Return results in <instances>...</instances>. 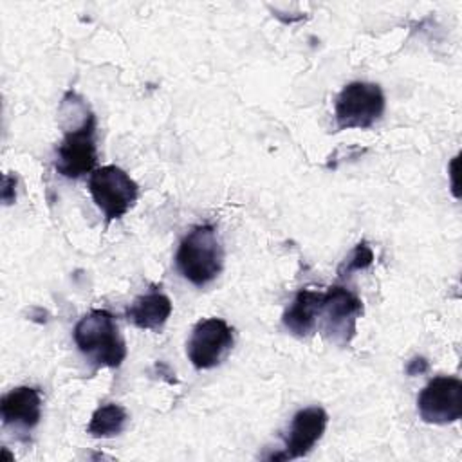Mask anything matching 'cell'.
<instances>
[{"label":"cell","mask_w":462,"mask_h":462,"mask_svg":"<svg viewBox=\"0 0 462 462\" xmlns=\"http://www.w3.org/2000/svg\"><path fill=\"white\" fill-rule=\"evenodd\" d=\"M175 263L179 273L193 285L204 287L213 282L224 263V249L213 226H195L180 240Z\"/></svg>","instance_id":"cell-1"},{"label":"cell","mask_w":462,"mask_h":462,"mask_svg":"<svg viewBox=\"0 0 462 462\" xmlns=\"http://www.w3.org/2000/svg\"><path fill=\"white\" fill-rule=\"evenodd\" d=\"M74 343L99 366L116 368L126 357L125 339L114 316L105 309H92L76 323Z\"/></svg>","instance_id":"cell-2"},{"label":"cell","mask_w":462,"mask_h":462,"mask_svg":"<svg viewBox=\"0 0 462 462\" xmlns=\"http://www.w3.org/2000/svg\"><path fill=\"white\" fill-rule=\"evenodd\" d=\"M384 112V94L377 83L352 81L343 87L334 103L337 130L370 128Z\"/></svg>","instance_id":"cell-3"},{"label":"cell","mask_w":462,"mask_h":462,"mask_svg":"<svg viewBox=\"0 0 462 462\" xmlns=\"http://www.w3.org/2000/svg\"><path fill=\"white\" fill-rule=\"evenodd\" d=\"M88 191L108 222L128 213L139 195L135 180L125 170L114 164L96 168L90 173Z\"/></svg>","instance_id":"cell-4"},{"label":"cell","mask_w":462,"mask_h":462,"mask_svg":"<svg viewBox=\"0 0 462 462\" xmlns=\"http://www.w3.org/2000/svg\"><path fill=\"white\" fill-rule=\"evenodd\" d=\"M96 161V117L88 112L76 128L67 130L58 144L56 171L67 179H79L94 171Z\"/></svg>","instance_id":"cell-5"},{"label":"cell","mask_w":462,"mask_h":462,"mask_svg":"<svg viewBox=\"0 0 462 462\" xmlns=\"http://www.w3.org/2000/svg\"><path fill=\"white\" fill-rule=\"evenodd\" d=\"M361 312V300L348 289L334 285L323 291V301L318 319H321L323 334L330 341L345 346L356 334V323Z\"/></svg>","instance_id":"cell-6"},{"label":"cell","mask_w":462,"mask_h":462,"mask_svg":"<svg viewBox=\"0 0 462 462\" xmlns=\"http://www.w3.org/2000/svg\"><path fill=\"white\" fill-rule=\"evenodd\" d=\"M417 410L428 424H451L462 415V381L451 375L433 377L417 397Z\"/></svg>","instance_id":"cell-7"},{"label":"cell","mask_w":462,"mask_h":462,"mask_svg":"<svg viewBox=\"0 0 462 462\" xmlns=\"http://www.w3.org/2000/svg\"><path fill=\"white\" fill-rule=\"evenodd\" d=\"M233 346V328L220 318L200 319L188 339V357L197 370H209L227 356Z\"/></svg>","instance_id":"cell-8"},{"label":"cell","mask_w":462,"mask_h":462,"mask_svg":"<svg viewBox=\"0 0 462 462\" xmlns=\"http://www.w3.org/2000/svg\"><path fill=\"white\" fill-rule=\"evenodd\" d=\"M328 422V415L319 406H309L294 413L289 433L285 437L283 449L271 455V460H292L305 457L314 444L323 437Z\"/></svg>","instance_id":"cell-9"},{"label":"cell","mask_w":462,"mask_h":462,"mask_svg":"<svg viewBox=\"0 0 462 462\" xmlns=\"http://www.w3.org/2000/svg\"><path fill=\"white\" fill-rule=\"evenodd\" d=\"M0 415L5 426L32 430L42 419V395L32 386H16L0 401Z\"/></svg>","instance_id":"cell-10"},{"label":"cell","mask_w":462,"mask_h":462,"mask_svg":"<svg viewBox=\"0 0 462 462\" xmlns=\"http://www.w3.org/2000/svg\"><path fill=\"white\" fill-rule=\"evenodd\" d=\"M321 301H323V291H316L309 287L300 289L292 303L283 312V318H282L283 327L298 337H305L312 334V330L318 325Z\"/></svg>","instance_id":"cell-11"},{"label":"cell","mask_w":462,"mask_h":462,"mask_svg":"<svg viewBox=\"0 0 462 462\" xmlns=\"http://www.w3.org/2000/svg\"><path fill=\"white\" fill-rule=\"evenodd\" d=\"M171 314V301L159 291L137 296L126 307V319L143 330H155L166 323Z\"/></svg>","instance_id":"cell-12"},{"label":"cell","mask_w":462,"mask_h":462,"mask_svg":"<svg viewBox=\"0 0 462 462\" xmlns=\"http://www.w3.org/2000/svg\"><path fill=\"white\" fill-rule=\"evenodd\" d=\"M128 419H130L128 411L121 404H116V402L103 404L92 413L90 422L87 426V433L96 439L119 435L126 428Z\"/></svg>","instance_id":"cell-13"},{"label":"cell","mask_w":462,"mask_h":462,"mask_svg":"<svg viewBox=\"0 0 462 462\" xmlns=\"http://www.w3.org/2000/svg\"><path fill=\"white\" fill-rule=\"evenodd\" d=\"M372 260H374L372 249H370L365 242H361V244H357V245L352 249V253L345 258V262H343L341 267L337 269V274H339V276H346V274H350V273H354V271L366 269V267L372 263Z\"/></svg>","instance_id":"cell-14"},{"label":"cell","mask_w":462,"mask_h":462,"mask_svg":"<svg viewBox=\"0 0 462 462\" xmlns=\"http://www.w3.org/2000/svg\"><path fill=\"white\" fill-rule=\"evenodd\" d=\"M426 370H428V363H426V359H422V357H415V359L410 361V365H408V374H410V375L422 374V372H426Z\"/></svg>","instance_id":"cell-15"}]
</instances>
